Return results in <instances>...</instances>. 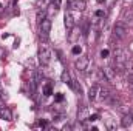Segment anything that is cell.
Returning <instances> with one entry per match:
<instances>
[{
    "label": "cell",
    "instance_id": "obj_1",
    "mask_svg": "<svg viewBox=\"0 0 133 131\" xmlns=\"http://www.w3.org/2000/svg\"><path fill=\"white\" fill-rule=\"evenodd\" d=\"M127 59H129V54H127L124 49H121V48L115 49V65L118 68V71H124V69H125Z\"/></svg>",
    "mask_w": 133,
    "mask_h": 131
},
{
    "label": "cell",
    "instance_id": "obj_3",
    "mask_svg": "<svg viewBox=\"0 0 133 131\" xmlns=\"http://www.w3.org/2000/svg\"><path fill=\"white\" fill-rule=\"evenodd\" d=\"M51 26H53V23H51V19H50V17H45V19L39 23V28H40V39H43V40L48 39V34L51 31Z\"/></svg>",
    "mask_w": 133,
    "mask_h": 131
},
{
    "label": "cell",
    "instance_id": "obj_2",
    "mask_svg": "<svg viewBox=\"0 0 133 131\" xmlns=\"http://www.w3.org/2000/svg\"><path fill=\"white\" fill-rule=\"evenodd\" d=\"M37 57H39L40 65L46 66L48 63H50V59H51V51H50V48H48L45 43H40V45H39V53H37Z\"/></svg>",
    "mask_w": 133,
    "mask_h": 131
},
{
    "label": "cell",
    "instance_id": "obj_23",
    "mask_svg": "<svg viewBox=\"0 0 133 131\" xmlns=\"http://www.w3.org/2000/svg\"><path fill=\"white\" fill-rule=\"evenodd\" d=\"M101 57H102V59H107V57H108V49H102V51H101Z\"/></svg>",
    "mask_w": 133,
    "mask_h": 131
},
{
    "label": "cell",
    "instance_id": "obj_7",
    "mask_svg": "<svg viewBox=\"0 0 133 131\" xmlns=\"http://www.w3.org/2000/svg\"><path fill=\"white\" fill-rule=\"evenodd\" d=\"M102 76H104V79H105V80L111 82V80L116 77V69H115V68H111V66H105V68L102 69Z\"/></svg>",
    "mask_w": 133,
    "mask_h": 131
},
{
    "label": "cell",
    "instance_id": "obj_27",
    "mask_svg": "<svg viewBox=\"0 0 133 131\" xmlns=\"http://www.w3.org/2000/svg\"><path fill=\"white\" fill-rule=\"evenodd\" d=\"M104 2H105V0H98V3H104Z\"/></svg>",
    "mask_w": 133,
    "mask_h": 131
},
{
    "label": "cell",
    "instance_id": "obj_21",
    "mask_svg": "<svg viewBox=\"0 0 133 131\" xmlns=\"http://www.w3.org/2000/svg\"><path fill=\"white\" fill-rule=\"evenodd\" d=\"M64 94H62V93H57V94H56V96H54V100H56V102H57V103H61V102H64Z\"/></svg>",
    "mask_w": 133,
    "mask_h": 131
},
{
    "label": "cell",
    "instance_id": "obj_28",
    "mask_svg": "<svg viewBox=\"0 0 133 131\" xmlns=\"http://www.w3.org/2000/svg\"><path fill=\"white\" fill-rule=\"evenodd\" d=\"M43 2H46V3H51V0H43Z\"/></svg>",
    "mask_w": 133,
    "mask_h": 131
},
{
    "label": "cell",
    "instance_id": "obj_10",
    "mask_svg": "<svg viewBox=\"0 0 133 131\" xmlns=\"http://www.w3.org/2000/svg\"><path fill=\"white\" fill-rule=\"evenodd\" d=\"M0 119H3V120H6V122H11V120H12V113H11V110L6 108V106L0 108Z\"/></svg>",
    "mask_w": 133,
    "mask_h": 131
},
{
    "label": "cell",
    "instance_id": "obj_9",
    "mask_svg": "<svg viewBox=\"0 0 133 131\" xmlns=\"http://www.w3.org/2000/svg\"><path fill=\"white\" fill-rule=\"evenodd\" d=\"M88 110H87V106H81L79 110H77V122H85L87 119H88Z\"/></svg>",
    "mask_w": 133,
    "mask_h": 131
},
{
    "label": "cell",
    "instance_id": "obj_16",
    "mask_svg": "<svg viewBox=\"0 0 133 131\" xmlns=\"http://www.w3.org/2000/svg\"><path fill=\"white\" fill-rule=\"evenodd\" d=\"M61 80H62L64 83H68V82L71 80V76H70V72H68L66 69H64V71H62V74H61Z\"/></svg>",
    "mask_w": 133,
    "mask_h": 131
},
{
    "label": "cell",
    "instance_id": "obj_17",
    "mask_svg": "<svg viewBox=\"0 0 133 131\" xmlns=\"http://www.w3.org/2000/svg\"><path fill=\"white\" fill-rule=\"evenodd\" d=\"M105 127H107L108 130H115V128H116V123L113 122V119H107V120H105Z\"/></svg>",
    "mask_w": 133,
    "mask_h": 131
},
{
    "label": "cell",
    "instance_id": "obj_15",
    "mask_svg": "<svg viewBox=\"0 0 133 131\" xmlns=\"http://www.w3.org/2000/svg\"><path fill=\"white\" fill-rule=\"evenodd\" d=\"M53 94V85L51 83H46L45 86H43V96L45 97H50Z\"/></svg>",
    "mask_w": 133,
    "mask_h": 131
},
{
    "label": "cell",
    "instance_id": "obj_11",
    "mask_svg": "<svg viewBox=\"0 0 133 131\" xmlns=\"http://www.w3.org/2000/svg\"><path fill=\"white\" fill-rule=\"evenodd\" d=\"M132 20H133V11H132V9H129V8H125V9H124V12H122L121 22H124V23L127 25V23H132Z\"/></svg>",
    "mask_w": 133,
    "mask_h": 131
},
{
    "label": "cell",
    "instance_id": "obj_25",
    "mask_svg": "<svg viewBox=\"0 0 133 131\" xmlns=\"http://www.w3.org/2000/svg\"><path fill=\"white\" fill-rule=\"evenodd\" d=\"M46 125H48V123H46V120H39V127H43V128H45Z\"/></svg>",
    "mask_w": 133,
    "mask_h": 131
},
{
    "label": "cell",
    "instance_id": "obj_22",
    "mask_svg": "<svg viewBox=\"0 0 133 131\" xmlns=\"http://www.w3.org/2000/svg\"><path fill=\"white\" fill-rule=\"evenodd\" d=\"M98 119H99V114H91V116H88L87 120H90V122H96Z\"/></svg>",
    "mask_w": 133,
    "mask_h": 131
},
{
    "label": "cell",
    "instance_id": "obj_14",
    "mask_svg": "<svg viewBox=\"0 0 133 131\" xmlns=\"http://www.w3.org/2000/svg\"><path fill=\"white\" fill-rule=\"evenodd\" d=\"M110 94H111V90H110V88H107V86H104V88H101V90H99V97L102 99V100H105Z\"/></svg>",
    "mask_w": 133,
    "mask_h": 131
},
{
    "label": "cell",
    "instance_id": "obj_24",
    "mask_svg": "<svg viewBox=\"0 0 133 131\" xmlns=\"http://www.w3.org/2000/svg\"><path fill=\"white\" fill-rule=\"evenodd\" d=\"M5 56H6V51H5V48L0 46V59H5Z\"/></svg>",
    "mask_w": 133,
    "mask_h": 131
},
{
    "label": "cell",
    "instance_id": "obj_29",
    "mask_svg": "<svg viewBox=\"0 0 133 131\" xmlns=\"http://www.w3.org/2000/svg\"><path fill=\"white\" fill-rule=\"evenodd\" d=\"M0 9H2V3H0Z\"/></svg>",
    "mask_w": 133,
    "mask_h": 131
},
{
    "label": "cell",
    "instance_id": "obj_20",
    "mask_svg": "<svg viewBox=\"0 0 133 131\" xmlns=\"http://www.w3.org/2000/svg\"><path fill=\"white\" fill-rule=\"evenodd\" d=\"M45 17H46V9H45V11H42V12H40V11L37 12V22H39V23H40Z\"/></svg>",
    "mask_w": 133,
    "mask_h": 131
},
{
    "label": "cell",
    "instance_id": "obj_13",
    "mask_svg": "<svg viewBox=\"0 0 133 131\" xmlns=\"http://www.w3.org/2000/svg\"><path fill=\"white\" fill-rule=\"evenodd\" d=\"M132 123H133V116L124 114V116H122V120H121V125H122L124 128H127V127H130Z\"/></svg>",
    "mask_w": 133,
    "mask_h": 131
},
{
    "label": "cell",
    "instance_id": "obj_18",
    "mask_svg": "<svg viewBox=\"0 0 133 131\" xmlns=\"http://www.w3.org/2000/svg\"><path fill=\"white\" fill-rule=\"evenodd\" d=\"M71 53H73L74 56H81V54H82V48H81L79 45H74L73 49H71Z\"/></svg>",
    "mask_w": 133,
    "mask_h": 131
},
{
    "label": "cell",
    "instance_id": "obj_12",
    "mask_svg": "<svg viewBox=\"0 0 133 131\" xmlns=\"http://www.w3.org/2000/svg\"><path fill=\"white\" fill-rule=\"evenodd\" d=\"M98 93H99V86H98V85H93V86L88 90V99H90L91 102H93V100H96Z\"/></svg>",
    "mask_w": 133,
    "mask_h": 131
},
{
    "label": "cell",
    "instance_id": "obj_8",
    "mask_svg": "<svg viewBox=\"0 0 133 131\" xmlns=\"http://www.w3.org/2000/svg\"><path fill=\"white\" fill-rule=\"evenodd\" d=\"M64 20H65V30H66V33H71V31H73V28H74V19H73L71 12H65Z\"/></svg>",
    "mask_w": 133,
    "mask_h": 131
},
{
    "label": "cell",
    "instance_id": "obj_6",
    "mask_svg": "<svg viewBox=\"0 0 133 131\" xmlns=\"http://www.w3.org/2000/svg\"><path fill=\"white\" fill-rule=\"evenodd\" d=\"M68 6H70V9H74V11H85L87 0H71Z\"/></svg>",
    "mask_w": 133,
    "mask_h": 131
},
{
    "label": "cell",
    "instance_id": "obj_26",
    "mask_svg": "<svg viewBox=\"0 0 133 131\" xmlns=\"http://www.w3.org/2000/svg\"><path fill=\"white\" fill-rule=\"evenodd\" d=\"M3 94H5V93H3V90H2V86H0V99H3Z\"/></svg>",
    "mask_w": 133,
    "mask_h": 131
},
{
    "label": "cell",
    "instance_id": "obj_4",
    "mask_svg": "<svg viewBox=\"0 0 133 131\" xmlns=\"http://www.w3.org/2000/svg\"><path fill=\"white\" fill-rule=\"evenodd\" d=\"M125 35H127V25L119 20V22L115 25V28H113V37H116V39H124Z\"/></svg>",
    "mask_w": 133,
    "mask_h": 131
},
{
    "label": "cell",
    "instance_id": "obj_5",
    "mask_svg": "<svg viewBox=\"0 0 133 131\" xmlns=\"http://www.w3.org/2000/svg\"><path fill=\"white\" fill-rule=\"evenodd\" d=\"M88 63H90V59H88V56H81L77 60H76V63H74V66H76V69L77 71H81V72H84L85 69H87V66H88Z\"/></svg>",
    "mask_w": 133,
    "mask_h": 131
},
{
    "label": "cell",
    "instance_id": "obj_19",
    "mask_svg": "<svg viewBox=\"0 0 133 131\" xmlns=\"http://www.w3.org/2000/svg\"><path fill=\"white\" fill-rule=\"evenodd\" d=\"M105 16H107V12H105L104 9H98V11L95 12V17H96V19H102V20H104Z\"/></svg>",
    "mask_w": 133,
    "mask_h": 131
}]
</instances>
